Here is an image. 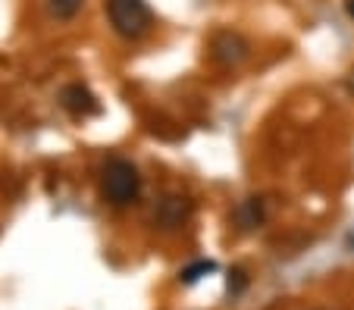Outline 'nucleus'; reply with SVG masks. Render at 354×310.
Returning a JSON list of instances; mask_svg holds the SVG:
<instances>
[{"label":"nucleus","instance_id":"1","mask_svg":"<svg viewBox=\"0 0 354 310\" xmlns=\"http://www.w3.org/2000/svg\"><path fill=\"white\" fill-rule=\"evenodd\" d=\"M100 188H104V197H107L113 207H126V204H135L141 195V175L138 169L132 166L122 157H113L104 166V175H100Z\"/></svg>","mask_w":354,"mask_h":310},{"label":"nucleus","instance_id":"2","mask_svg":"<svg viewBox=\"0 0 354 310\" xmlns=\"http://www.w3.org/2000/svg\"><path fill=\"white\" fill-rule=\"evenodd\" d=\"M107 16L120 38H141L151 28V7L145 0H107Z\"/></svg>","mask_w":354,"mask_h":310},{"label":"nucleus","instance_id":"3","mask_svg":"<svg viewBox=\"0 0 354 310\" xmlns=\"http://www.w3.org/2000/svg\"><path fill=\"white\" fill-rule=\"evenodd\" d=\"M60 104H63V110H66L69 116H75V119H85V116H94V113H100V104H97V97L88 91L82 81H75V85H66L60 91Z\"/></svg>","mask_w":354,"mask_h":310},{"label":"nucleus","instance_id":"4","mask_svg":"<svg viewBox=\"0 0 354 310\" xmlns=\"http://www.w3.org/2000/svg\"><path fill=\"white\" fill-rule=\"evenodd\" d=\"M210 57H214L220 66H239V63L248 57V44H245V38H239V35L220 32V35H214V41H210Z\"/></svg>","mask_w":354,"mask_h":310},{"label":"nucleus","instance_id":"5","mask_svg":"<svg viewBox=\"0 0 354 310\" xmlns=\"http://www.w3.org/2000/svg\"><path fill=\"white\" fill-rule=\"evenodd\" d=\"M188 216H192V204H188V197L167 195L160 204H157L154 220L163 226V229H179V226L185 223Z\"/></svg>","mask_w":354,"mask_h":310},{"label":"nucleus","instance_id":"6","mask_svg":"<svg viewBox=\"0 0 354 310\" xmlns=\"http://www.w3.org/2000/svg\"><path fill=\"white\" fill-rule=\"evenodd\" d=\"M235 223H239V229H254V226L263 223V201L261 197H248V201H241L239 207H235Z\"/></svg>","mask_w":354,"mask_h":310},{"label":"nucleus","instance_id":"7","mask_svg":"<svg viewBox=\"0 0 354 310\" xmlns=\"http://www.w3.org/2000/svg\"><path fill=\"white\" fill-rule=\"evenodd\" d=\"M82 3H85V0H47V10H50V16H57V19H73L82 10Z\"/></svg>","mask_w":354,"mask_h":310},{"label":"nucleus","instance_id":"8","mask_svg":"<svg viewBox=\"0 0 354 310\" xmlns=\"http://www.w3.org/2000/svg\"><path fill=\"white\" fill-rule=\"evenodd\" d=\"M214 270H216L214 260H198V263H192V267H185V270H182V282H185V285H194L198 279H204L207 273H214Z\"/></svg>","mask_w":354,"mask_h":310},{"label":"nucleus","instance_id":"9","mask_svg":"<svg viewBox=\"0 0 354 310\" xmlns=\"http://www.w3.org/2000/svg\"><path fill=\"white\" fill-rule=\"evenodd\" d=\"M226 289H229V295H241V291L248 289V276H245V270H229Z\"/></svg>","mask_w":354,"mask_h":310},{"label":"nucleus","instance_id":"10","mask_svg":"<svg viewBox=\"0 0 354 310\" xmlns=\"http://www.w3.org/2000/svg\"><path fill=\"white\" fill-rule=\"evenodd\" d=\"M345 10H348V16H351V19H354V0H348V3H345Z\"/></svg>","mask_w":354,"mask_h":310},{"label":"nucleus","instance_id":"11","mask_svg":"<svg viewBox=\"0 0 354 310\" xmlns=\"http://www.w3.org/2000/svg\"><path fill=\"white\" fill-rule=\"evenodd\" d=\"M348 248L354 251V232H351V235H348Z\"/></svg>","mask_w":354,"mask_h":310}]
</instances>
